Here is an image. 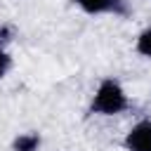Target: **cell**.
<instances>
[{"mask_svg": "<svg viewBox=\"0 0 151 151\" xmlns=\"http://www.w3.org/2000/svg\"><path fill=\"white\" fill-rule=\"evenodd\" d=\"M127 151H151V120H139L125 134Z\"/></svg>", "mask_w": 151, "mask_h": 151, "instance_id": "7a4b0ae2", "label": "cell"}, {"mask_svg": "<svg viewBox=\"0 0 151 151\" xmlns=\"http://www.w3.org/2000/svg\"><path fill=\"white\" fill-rule=\"evenodd\" d=\"M125 109H127V94H125L123 85L113 78H104L92 94L90 111L99 113V116H118Z\"/></svg>", "mask_w": 151, "mask_h": 151, "instance_id": "6da1fadb", "label": "cell"}, {"mask_svg": "<svg viewBox=\"0 0 151 151\" xmlns=\"http://www.w3.org/2000/svg\"><path fill=\"white\" fill-rule=\"evenodd\" d=\"M9 68H12V57L7 54L5 47H0V78H5Z\"/></svg>", "mask_w": 151, "mask_h": 151, "instance_id": "8992f818", "label": "cell"}, {"mask_svg": "<svg viewBox=\"0 0 151 151\" xmlns=\"http://www.w3.org/2000/svg\"><path fill=\"white\" fill-rule=\"evenodd\" d=\"M9 35H12V28L9 26H2L0 28V47H5V42H9Z\"/></svg>", "mask_w": 151, "mask_h": 151, "instance_id": "52a82bcc", "label": "cell"}, {"mask_svg": "<svg viewBox=\"0 0 151 151\" xmlns=\"http://www.w3.org/2000/svg\"><path fill=\"white\" fill-rule=\"evenodd\" d=\"M85 14H125L123 0H73Z\"/></svg>", "mask_w": 151, "mask_h": 151, "instance_id": "3957f363", "label": "cell"}, {"mask_svg": "<svg viewBox=\"0 0 151 151\" xmlns=\"http://www.w3.org/2000/svg\"><path fill=\"white\" fill-rule=\"evenodd\" d=\"M38 146H40V134L38 132H24L12 142L14 151H38Z\"/></svg>", "mask_w": 151, "mask_h": 151, "instance_id": "277c9868", "label": "cell"}, {"mask_svg": "<svg viewBox=\"0 0 151 151\" xmlns=\"http://www.w3.org/2000/svg\"><path fill=\"white\" fill-rule=\"evenodd\" d=\"M134 47H137V52H139L142 57H149V59H151V26H149V28H144V31L137 35Z\"/></svg>", "mask_w": 151, "mask_h": 151, "instance_id": "5b68a950", "label": "cell"}]
</instances>
